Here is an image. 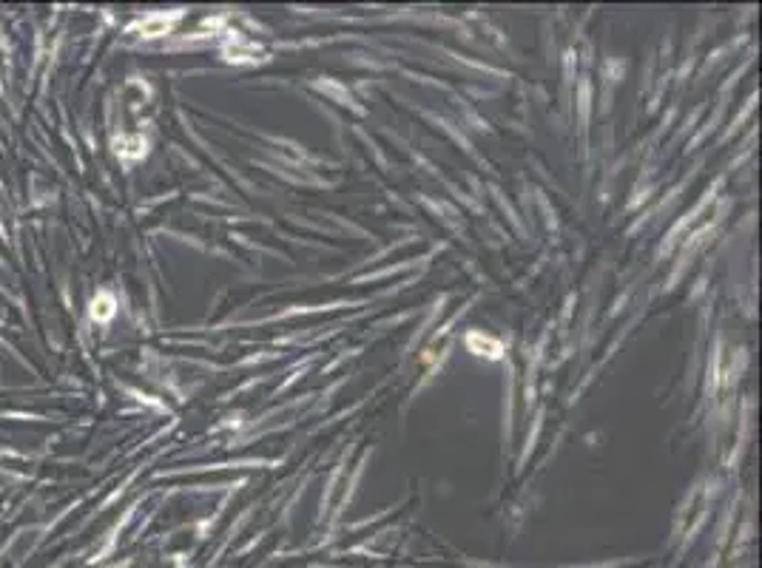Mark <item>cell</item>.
Masks as SVG:
<instances>
[{
    "instance_id": "obj_1",
    "label": "cell",
    "mask_w": 762,
    "mask_h": 568,
    "mask_svg": "<svg viewBox=\"0 0 762 568\" xmlns=\"http://www.w3.org/2000/svg\"><path fill=\"white\" fill-rule=\"evenodd\" d=\"M470 347H481V349H492V356H498V344L495 341H481L478 335H470Z\"/></svg>"
}]
</instances>
